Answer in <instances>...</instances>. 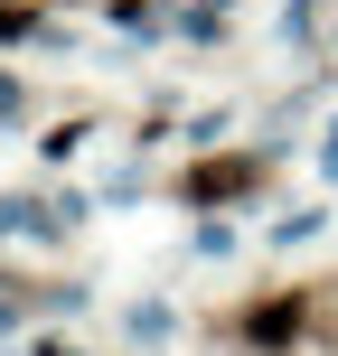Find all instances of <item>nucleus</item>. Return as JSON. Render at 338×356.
I'll list each match as a JSON object with an SVG mask.
<instances>
[{"instance_id":"f257e3e1","label":"nucleus","mask_w":338,"mask_h":356,"mask_svg":"<svg viewBox=\"0 0 338 356\" xmlns=\"http://www.w3.org/2000/svg\"><path fill=\"white\" fill-rule=\"evenodd\" d=\"M245 328H254V338L272 347V338H291V328H301V319H291V300H263V319H245Z\"/></svg>"}]
</instances>
